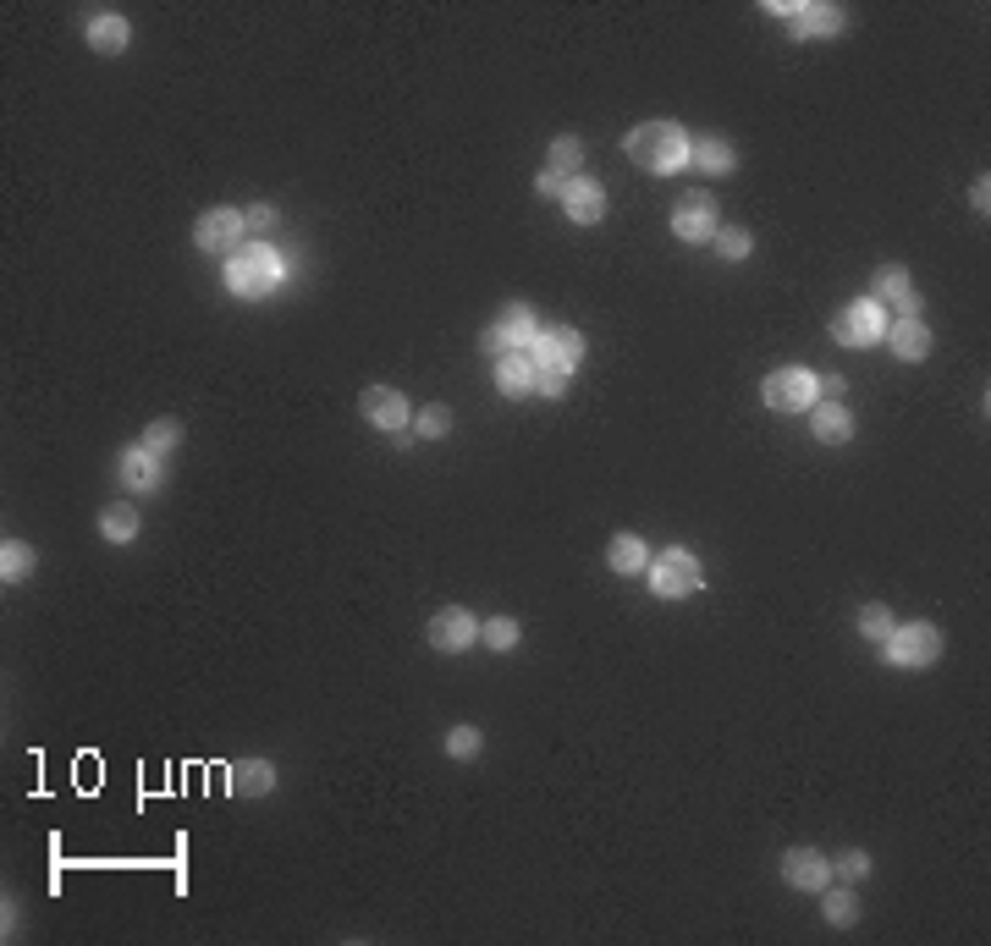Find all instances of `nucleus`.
Wrapping results in <instances>:
<instances>
[{
	"instance_id": "2f4dec72",
	"label": "nucleus",
	"mask_w": 991,
	"mask_h": 946,
	"mask_svg": "<svg viewBox=\"0 0 991 946\" xmlns=\"http://www.w3.org/2000/svg\"><path fill=\"white\" fill-rule=\"evenodd\" d=\"M820 908H826V919H832V924H854L860 919V897L854 892H826Z\"/></svg>"
},
{
	"instance_id": "7ed1b4c3",
	"label": "nucleus",
	"mask_w": 991,
	"mask_h": 946,
	"mask_svg": "<svg viewBox=\"0 0 991 946\" xmlns=\"http://www.w3.org/2000/svg\"><path fill=\"white\" fill-rule=\"evenodd\" d=\"M881 655H887V666H908V671H920V666H931V660L942 655V633H937L931 622L892 628V633H887V644H881Z\"/></svg>"
},
{
	"instance_id": "5701e85b",
	"label": "nucleus",
	"mask_w": 991,
	"mask_h": 946,
	"mask_svg": "<svg viewBox=\"0 0 991 946\" xmlns=\"http://www.w3.org/2000/svg\"><path fill=\"white\" fill-rule=\"evenodd\" d=\"M122 484H127V490H154V484H160V457L143 452V446H133V452L122 457Z\"/></svg>"
},
{
	"instance_id": "dca6fc26",
	"label": "nucleus",
	"mask_w": 991,
	"mask_h": 946,
	"mask_svg": "<svg viewBox=\"0 0 991 946\" xmlns=\"http://www.w3.org/2000/svg\"><path fill=\"white\" fill-rule=\"evenodd\" d=\"M226 787H231V798H265L276 787V765L271 759H231Z\"/></svg>"
},
{
	"instance_id": "412c9836",
	"label": "nucleus",
	"mask_w": 991,
	"mask_h": 946,
	"mask_svg": "<svg viewBox=\"0 0 991 946\" xmlns=\"http://www.w3.org/2000/svg\"><path fill=\"white\" fill-rule=\"evenodd\" d=\"M606 567H612V572H623V578L644 572V567H650V551H644V540H639V534H617V540L606 545Z\"/></svg>"
},
{
	"instance_id": "473e14b6",
	"label": "nucleus",
	"mask_w": 991,
	"mask_h": 946,
	"mask_svg": "<svg viewBox=\"0 0 991 946\" xmlns=\"http://www.w3.org/2000/svg\"><path fill=\"white\" fill-rule=\"evenodd\" d=\"M860 633H865V639H876V644H887V633H892V611H887V606H865V611H860Z\"/></svg>"
},
{
	"instance_id": "e433bc0d",
	"label": "nucleus",
	"mask_w": 991,
	"mask_h": 946,
	"mask_svg": "<svg viewBox=\"0 0 991 946\" xmlns=\"http://www.w3.org/2000/svg\"><path fill=\"white\" fill-rule=\"evenodd\" d=\"M535 391L540 396H562L567 391V375L562 369H535Z\"/></svg>"
},
{
	"instance_id": "f03ea898",
	"label": "nucleus",
	"mask_w": 991,
	"mask_h": 946,
	"mask_svg": "<svg viewBox=\"0 0 991 946\" xmlns=\"http://www.w3.org/2000/svg\"><path fill=\"white\" fill-rule=\"evenodd\" d=\"M281 276H287L281 253H276V248H265V242L237 248L231 260H226V287H231L237 298H265V292H276V287H281Z\"/></svg>"
},
{
	"instance_id": "f704fd0d",
	"label": "nucleus",
	"mask_w": 991,
	"mask_h": 946,
	"mask_svg": "<svg viewBox=\"0 0 991 946\" xmlns=\"http://www.w3.org/2000/svg\"><path fill=\"white\" fill-rule=\"evenodd\" d=\"M447 754H452V759H474V754H479V732H474V727H452V732H447Z\"/></svg>"
},
{
	"instance_id": "1a4fd4ad",
	"label": "nucleus",
	"mask_w": 991,
	"mask_h": 946,
	"mask_svg": "<svg viewBox=\"0 0 991 946\" xmlns=\"http://www.w3.org/2000/svg\"><path fill=\"white\" fill-rule=\"evenodd\" d=\"M248 226H242V210H204L199 226H193V242L204 253H221V260H231V253L242 248Z\"/></svg>"
},
{
	"instance_id": "cd10ccee",
	"label": "nucleus",
	"mask_w": 991,
	"mask_h": 946,
	"mask_svg": "<svg viewBox=\"0 0 991 946\" xmlns=\"http://www.w3.org/2000/svg\"><path fill=\"white\" fill-rule=\"evenodd\" d=\"M177 441H183V424H177V418H154V424L143 429V452H154V457H165Z\"/></svg>"
},
{
	"instance_id": "4c0bfd02",
	"label": "nucleus",
	"mask_w": 991,
	"mask_h": 946,
	"mask_svg": "<svg viewBox=\"0 0 991 946\" xmlns=\"http://www.w3.org/2000/svg\"><path fill=\"white\" fill-rule=\"evenodd\" d=\"M892 308H898V319H920V308H926V298H920V292H915V287H908V292H903V298H898V303H892Z\"/></svg>"
},
{
	"instance_id": "9d476101",
	"label": "nucleus",
	"mask_w": 991,
	"mask_h": 946,
	"mask_svg": "<svg viewBox=\"0 0 991 946\" xmlns=\"http://www.w3.org/2000/svg\"><path fill=\"white\" fill-rule=\"evenodd\" d=\"M782 881L793 892H826V881H832V858L815 853V847H788L782 853Z\"/></svg>"
},
{
	"instance_id": "39448f33",
	"label": "nucleus",
	"mask_w": 991,
	"mask_h": 946,
	"mask_svg": "<svg viewBox=\"0 0 991 946\" xmlns=\"http://www.w3.org/2000/svg\"><path fill=\"white\" fill-rule=\"evenodd\" d=\"M761 396L772 413H810L820 402V380L810 369H777V375H766Z\"/></svg>"
},
{
	"instance_id": "f257e3e1",
	"label": "nucleus",
	"mask_w": 991,
	"mask_h": 946,
	"mask_svg": "<svg viewBox=\"0 0 991 946\" xmlns=\"http://www.w3.org/2000/svg\"><path fill=\"white\" fill-rule=\"evenodd\" d=\"M628 154L655 171V177H667V171H683L689 165V133L678 122H644L628 133Z\"/></svg>"
},
{
	"instance_id": "a878e982",
	"label": "nucleus",
	"mask_w": 991,
	"mask_h": 946,
	"mask_svg": "<svg viewBox=\"0 0 991 946\" xmlns=\"http://www.w3.org/2000/svg\"><path fill=\"white\" fill-rule=\"evenodd\" d=\"M908 292V270L903 265H881L876 281H870V303H898Z\"/></svg>"
},
{
	"instance_id": "423d86ee",
	"label": "nucleus",
	"mask_w": 991,
	"mask_h": 946,
	"mask_svg": "<svg viewBox=\"0 0 991 946\" xmlns=\"http://www.w3.org/2000/svg\"><path fill=\"white\" fill-rule=\"evenodd\" d=\"M540 330H535V314L524 308V303H513L496 325H485L479 330V348L490 353V358H502V353H529V341H535Z\"/></svg>"
},
{
	"instance_id": "bb28decb",
	"label": "nucleus",
	"mask_w": 991,
	"mask_h": 946,
	"mask_svg": "<svg viewBox=\"0 0 991 946\" xmlns=\"http://www.w3.org/2000/svg\"><path fill=\"white\" fill-rule=\"evenodd\" d=\"M578 165H585V143L562 133V138L551 143V171H556V177H567V182H573V177H578Z\"/></svg>"
},
{
	"instance_id": "393cba45",
	"label": "nucleus",
	"mask_w": 991,
	"mask_h": 946,
	"mask_svg": "<svg viewBox=\"0 0 991 946\" xmlns=\"http://www.w3.org/2000/svg\"><path fill=\"white\" fill-rule=\"evenodd\" d=\"M34 572V545H23V540H7L0 545V578L7 583H23Z\"/></svg>"
},
{
	"instance_id": "c85d7f7f",
	"label": "nucleus",
	"mask_w": 991,
	"mask_h": 946,
	"mask_svg": "<svg viewBox=\"0 0 991 946\" xmlns=\"http://www.w3.org/2000/svg\"><path fill=\"white\" fill-rule=\"evenodd\" d=\"M479 639L490 644V649H518V639H524V628L513 622V617H490L485 628H479Z\"/></svg>"
},
{
	"instance_id": "c9c22d12",
	"label": "nucleus",
	"mask_w": 991,
	"mask_h": 946,
	"mask_svg": "<svg viewBox=\"0 0 991 946\" xmlns=\"http://www.w3.org/2000/svg\"><path fill=\"white\" fill-rule=\"evenodd\" d=\"M832 870H838L843 881H860V875H870V853H865V847H854V853H843V858H838Z\"/></svg>"
},
{
	"instance_id": "58836bf2",
	"label": "nucleus",
	"mask_w": 991,
	"mask_h": 946,
	"mask_svg": "<svg viewBox=\"0 0 991 946\" xmlns=\"http://www.w3.org/2000/svg\"><path fill=\"white\" fill-rule=\"evenodd\" d=\"M535 188H540V193H545V199H562V188H567V177H556V171H551V165H545V171H540V182H535Z\"/></svg>"
},
{
	"instance_id": "f8f14e48",
	"label": "nucleus",
	"mask_w": 991,
	"mask_h": 946,
	"mask_svg": "<svg viewBox=\"0 0 991 946\" xmlns=\"http://www.w3.org/2000/svg\"><path fill=\"white\" fill-rule=\"evenodd\" d=\"M474 639H479V622H474L463 606H441V611L430 617V649L457 655V649H468Z\"/></svg>"
},
{
	"instance_id": "a19ab883",
	"label": "nucleus",
	"mask_w": 991,
	"mask_h": 946,
	"mask_svg": "<svg viewBox=\"0 0 991 946\" xmlns=\"http://www.w3.org/2000/svg\"><path fill=\"white\" fill-rule=\"evenodd\" d=\"M969 204H975V210H980V215H986V204H991V188H986V177H980V182H975V188H969Z\"/></svg>"
},
{
	"instance_id": "a211bd4d",
	"label": "nucleus",
	"mask_w": 991,
	"mask_h": 946,
	"mask_svg": "<svg viewBox=\"0 0 991 946\" xmlns=\"http://www.w3.org/2000/svg\"><path fill=\"white\" fill-rule=\"evenodd\" d=\"M881 341L892 348V358H903V364H920V358L931 353V330H926L920 319H898Z\"/></svg>"
},
{
	"instance_id": "6ab92c4d",
	"label": "nucleus",
	"mask_w": 991,
	"mask_h": 946,
	"mask_svg": "<svg viewBox=\"0 0 991 946\" xmlns=\"http://www.w3.org/2000/svg\"><path fill=\"white\" fill-rule=\"evenodd\" d=\"M496 386H502V396H529L535 391V358L529 353H502L496 358Z\"/></svg>"
},
{
	"instance_id": "ddd939ff",
	"label": "nucleus",
	"mask_w": 991,
	"mask_h": 946,
	"mask_svg": "<svg viewBox=\"0 0 991 946\" xmlns=\"http://www.w3.org/2000/svg\"><path fill=\"white\" fill-rule=\"evenodd\" d=\"M359 407H364V418H369L375 429H391V436H402V424H407V396H402V391H391V386H364Z\"/></svg>"
},
{
	"instance_id": "7c9ffc66",
	"label": "nucleus",
	"mask_w": 991,
	"mask_h": 946,
	"mask_svg": "<svg viewBox=\"0 0 991 946\" xmlns=\"http://www.w3.org/2000/svg\"><path fill=\"white\" fill-rule=\"evenodd\" d=\"M447 429H452V407H447V402H430V407L419 413V436H425V441H441Z\"/></svg>"
},
{
	"instance_id": "9b49d317",
	"label": "nucleus",
	"mask_w": 991,
	"mask_h": 946,
	"mask_svg": "<svg viewBox=\"0 0 991 946\" xmlns=\"http://www.w3.org/2000/svg\"><path fill=\"white\" fill-rule=\"evenodd\" d=\"M673 231L683 242H711L716 237V199L711 193H683L673 210Z\"/></svg>"
},
{
	"instance_id": "b1692460",
	"label": "nucleus",
	"mask_w": 991,
	"mask_h": 946,
	"mask_svg": "<svg viewBox=\"0 0 991 946\" xmlns=\"http://www.w3.org/2000/svg\"><path fill=\"white\" fill-rule=\"evenodd\" d=\"M689 165H700V171H732V143H722V138H689Z\"/></svg>"
},
{
	"instance_id": "2eb2a0df",
	"label": "nucleus",
	"mask_w": 991,
	"mask_h": 946,
	"mask_svg": "<svg viewBox=\"0 0 991 946\" xmlns=\"http://www.w3.org/2000/svg\"><path fill=\"white\" fill-rule=\"evenodd\" d=\"M777 17H788L799 34H810V39H832L838 28H843V12L838 7H793V0H777L772 7Z\"/></svg>"
},
{
	"instance_id": "4468645a",
	"label": "nucleus",
	"mask_w": 991,
	"mask_h": 946,
	"mask_svg": "<svg viewBox=\"0 0 991 946\" xmlns=\"http://www.w3.org/2000/svg\"><path fill=\"white\" fill-rule=\"evenodd\" d=\"M562 210H567V220H578V226H595V220L606 215V188H601L595 177H573V182L562 188Z\"/></svg>"
},
{
	"instance_id": "20e7f679",
	"label": "nucleus",
	"mask_w": 991,
	"mask_h": 946,
	"mask_svg": "<svg viewBox=\"0 0 991 946\" xmlns=\"http://www.w3.org/2000/svg\"><path fill=\"white\" fill-rule=\"evenodd\" d=\"M700 583H705V572H700L694 551H683V545H673L667 556H655V562H650V589H655L661 600L700 594Z\"/></svg>"
},
{
	"instance_id": "72a5a7b5",
	"label": "nucleus",
	"mask_w": 991,
	"mask_h": 946,
	"mask_svg": "<svg viewBox=\"0 0 991 946\" xmlns=\"http://www.w3.org/2000/svg\"><path fill=\"white\" fill-rule=\"evenodd\" d=\"M242 226H248V237H271L276 231V204H248Z\"/></svg>"
},
{
	"instance_id": "6e6552de",
	"label": "nucleus",
	"mask_w": 991,
	"mask_h": 946,
	"mask_svg": "<svg viewBox=\"0 0 991 946\" xmlns=\"http://www.w3.org/2000/svg\"><path fill=\"white\" fill-rule=\"evenodd\" d=\"M832 336H838V348H876V341L887 336V314H881V303H849L838 319H832Z\"/></svg>"
},
{
	"instance_id": "aec40b11",
	"label": "nucleus",
	"mask_w": 991,
	"mask_h": 946,
	"mask_svg": "<svg viewBox=\"0 0 991 946\" xmlns=\"http://www.w3.org/2000/svg\"><path fill=\"white\" fill-rule=\"evenodd\" d=\"M89 50L95 55H122L127 50V17L122 12H95L89 17Z\"/></svg>"
},
{
	"instance_id": "0eeeda50",
	"label": "nucleus",
	"mask_w": 991,
	"mask_h": 946,
	"mask_svg": "<svg viewBox=\"0 0 991 946\" xmlns=\"http://www.w3.org/2000/svg\"><path fill=\"white\" fill-rule=\"evenodd\" d=\"M529 358H535V369H562V375H573L578 364H585V336H578L573 325L540 330V336L529 341Z\"/></svg>"
},
{
	"instance_id": "c756f323",
	"label": "nucleus",
	"mask_w": 991,
	"mask_h": 946,
	"mask_svg": "<svg viewBox=\"0 0 991 946\" xmlns=\"http://www.w3.org/2000/svg\"><path fill=\"white\" fill-rule=\"evenodd\" d=\"M711 242H716L722 260H750V231H743V226H716Z\"/></svg>"
},
{
	"instance_id": "ea45409f",
	"label": "nucleus",
	"mask_w": 991,
	"mask_h": 946,
	"mask_svg": "<svg viewBox=\"0 0 991 946\" xmlns=\"http://www.w3.org/2000/svg\"><path fill=\"white\" fill-rule=\"evenodd\" d=\"M843 375H820V402H843Z\"/></svg>"
},
{
	"instance_id": "4be33fe9",
	"label": "nucleus",
	"mask_w": 991,
	"mask_h": 946,
	"mask_svg": "<svg viewBox=\"0 0 991 946\" xmlns=\"http://www.w3.org/2000/svg\"><path fill=\"white\" fill-rule=\"evenodd\" d=\"M138 529H143V518L127 506V501H116V506H105L100 512V534L111 540V545H127V540H138Z\"/></svg>"
},
{
	"instance_id": "f3484780",
	"label": "nucleus",
	"mask_w": 991,
	"mask_h": 946,
	"mask_svg": "<svg viewBox=\"0 0 991 946\" xmlns=\"http://www.w3.org/2000/svg\"><path fill=\"white\" fill-rule=\"evenodd\" d=\"M810 429H815V441H820V446H849L854 418H849V407H843V402H815V407H810Z\"/></svg>"
}]
</instances>
